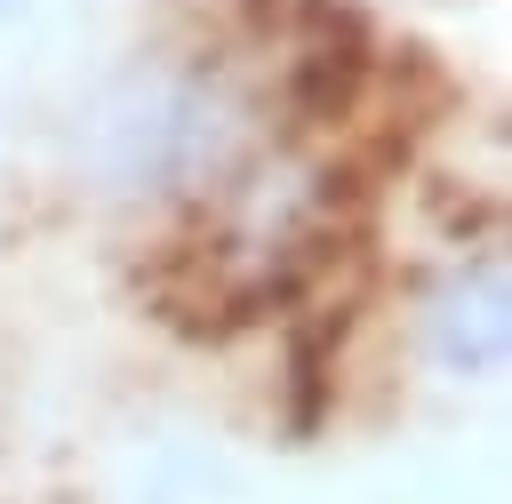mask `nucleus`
I'll use <instances>...</instances> for the list:
<instances>
[{"label":"nucleus","mask_w":512,"mask_h":504,"mask_svg":"<svg viewBox=\"0 0 512 504\" xmlns=\"http://www.w3.org/2000/svg\"><path fill=\"white\" fill-rule=\"evenodd\" d=\"M272 136L280 120L264 72H248L232 48H136L72 104L64 160L80 192L128 216L184 224Z\"/></svg>","instance_id":"obj_1"},{"label":"nucleus","mask_w":512,"mask_h":504,"mask_svg":"<svg viewBox=\"0 0 512 504\" xmlns=\"http://www.w3.org/2000/svg\"><path fill=\"white\" fill-rule=\"evenodd\" d=\"M400 344L432 384L480 392L512 360V264L504 240H440L400 288Z\"/></svg>","instance_id":"obj_2"},{"label":"nucleus","mask_w":512,"mask_h":504,"mask_svg":"<svg viewBox=\"0 0 512 504\" xmlns=\"http://www.w3.org/2000/svg\"><path fill=\"white\" fill-rule=\"evenodd\" d=\"M8 8H24V0H0V16H8Z\"/></svg>","instance_id":"obj_3"}]
</instances>
